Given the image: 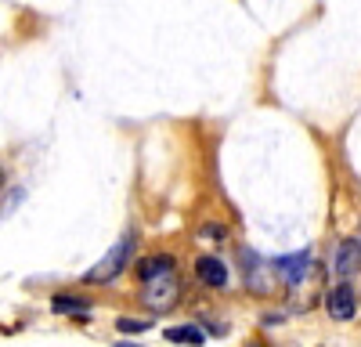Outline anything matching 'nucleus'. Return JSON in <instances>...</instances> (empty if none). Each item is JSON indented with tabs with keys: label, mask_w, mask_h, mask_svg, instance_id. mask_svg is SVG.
I'll list each match as a JSON object with an SVG mask.
<instances>
[{
	"label": "nucleus",
	"mask_w": 361,
	"mask_h": 347,
	"mask_svg": "<svg viewBox=\"0 0 361 347\" xmlns=\"http://www.w3.org/2000/svg\"><path fill=\"white\" fill-rule=\"evenodd\" d=\"M333 272H336L340 282L361 275V243L347 239V243H340V246L333 250Z\"/></svg>",
	"instance_id": "6"
},
{
	"label": "nucleus",
	"mask_w": 361,
	"mask_h": 347,
	"mask_svg": "<svg viewBox=\"0 0 361 347\" xmlns=\"http://www.w3.org/2000/svg\"><path fill=\"white\" fill-rule=\"evenodd\" d=\"M202 236L206 239H228V224H206Z\"/></svg>",
	"instance_id": "12"
},
{
	"label": "nucleus",
	"mask_w": 361,
	"mask_h": 347,
	"mask_svg": "<svg viewBox=\"0 0 361 347\" xmlns=\"http://www.w3.org/2000/svg\"><path fill=\"white\" fill-rule=\"evenodd\" d=\"M134 250H137V239H134V236H123V239H119V243L98 260L94 268L87 272L83 282H87V286H109V282H116L119 275H123V268L130 264Z\"/></svg>",
	"instance_id": "1"
},
{
	"label": "nucleus",
	"mask_w": 361,
	"mask_h": 347,
	"mask_svg": "<svg viewBox=\"0 0 361 347\" xmlns=\"http://www.w3.org/2000/svg\"><path fill=\"white\" fill-rule=\"evenodd\" d=\"M141 304L152 311V315H166L180 304V279L170 272V275H159V279H148L141 286Z\"/></svg>",
	"instance_id": "2"
},
{
	"label": "nucleus",
	"mask_w": 361,
	"mask_h": 347,
	"mask_svg": "<svg viewBox=\"0 0 361 347\" xmlns=\"http://www.w3.org/2000/svg\"><path fill=\"white\" fill-rule=\"evenodd\" d=\"M275 268H279V275H282V282H286V286H300V282L307 279V272L314 268V253H311V250L289 253V257L275 260Z\"/></svg>",
	"instance_id": "4"
},
{
	"label": "nucleus",
	"mask_w": 361,
	"mask_h": 347,
	"mask_svg": "<svg viewBox=\"0 0 361 347\" xmlns=\"http://www.w3.org/2000/svg\"><path fill=\"white\" fill-rule=\"evenodd\" d=\"M116 329L119 333H145V329H152V318H130V315H123V318H116Z\"/></svg>",
	"instance_id": "11"
},
{
	"label": "nucleus",
	"mask_w": 361,
	"mask_h": 347,
	"mask_svg": "<svg viewBox=\"0 0 361 347\" xmlns=\"http://www.w3.org/2000/svg\"><path fill=\"white\" fill-rule=\"evenodd\" d=\"M243 264H246V289L257 293V297H267L271 289H275L279 268L267 264V260H260V253H253V250H243Z\"/></svg>",
	"instance_id": "3"
},
{
	"label": "nucleus",
	"mask_w": 361,
	"mask_h": 347,
	"mask_svg": "<svg viewBox=\"0 0 361 347\" xmlns=\"http://www.w3.org/2000/svg\"><path fill=\"white\" fill-rule=\"evenodd\" d=\"M0 185H4V166H0Z\"/></svg>",
	"instance_id": "13"
},
{
	"label": "nucleus",
	"mask_w": 361,
	"mask_h": 347,
	"mask_svg": "<svg viewBox=\"0 0 361 347\" xmlns=\"http://www.w3.org/2000/svg\"><path fill=\"white\" fill-rule=\"evenodd\" d=\"M195 275H199V282L202 286H209V289H228V264L221 257H214V253H202L199 260H195Z\"/></svg>",
	"instance_id": "7"
},
{
	"label": "nucleus",
	"mask_w": 361,
	"mask_h": 347,
	"mask_svg": "<svg viewBox=\"0 0 361 347\" xmlns=\"http://www.w3.org/2000/svg\"><path fill=\"white\" fill-rule=\"evenodd\" d=\"M170 272H173V257H170V253H152V257L137 260V279H141V282L159 279V275H170Z\"/></svg>",
	"instance_id": "8"
},
{
	"label": "nucleus",
	"mask_w": 361,
	"mask_h": 347,
	"mask_svg": "<svg viewBox=\"0 0 361 347\" xmlns=\"http://www.w3.org/2000/svg\"><path fill=\"white\" fill-rule=\"evenodd\" d=\"M325 308H329V315H333L336 322H350V318L357 315L354 289H350L347 282H336L333 289H329V297H325Z\"/></svg>",
	"instance_id": "5"
},
{
	"label": "nucleus",
	"mask_w": 361,
	"mask_h": 347,
	"mask_svg": "<svg viewBox=\"0 0 361 347\" xmlns=\"http://www.w3.org/2000/svg\"><path fill=\"white\" fill-rule=\"evenodd\" d=\"M51 311H58V315H87V300L69 297V293H58L51 300Z\"/></svg>",
	"instance_id": "10"
},
{
	"label": "nucleus",
	"mask_w": 361,
	"mask_h": 347,
	"mask_svg": "<svg viewBox=\"0 0 361 347\" xmlns=\"http://www.w3.org/2000/svg\"><path fill=\"white\" fill-rule=\"evenodd\" d=\"M166 340L170 343H180V347H202L206 343V333L199 326H170L166 329Z\"/></svg>",
	"instance_id": "9"
}]
</instances>
